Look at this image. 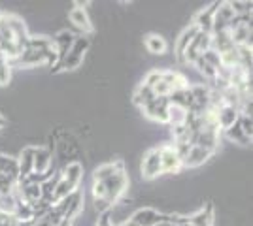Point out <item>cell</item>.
I'll return each instance as SVG.
<instances>
[{
	"mask_svg": "<svg viewBox=\"0 0 253 226\" xmlns=\"http://www.w3.org/2000/svg\"><path fill=\"white\" fill-rule=\"evenodd\" d=\"M89 45H91V40H89L87 36H76L74 43H72L70 51L66 55V59H64L63 63H61V66H59V72H61V70L70 72V70L80 68L82 63H84L85 53L89 51Z\"/></svg>",
	"mask_w": 253,
	"mask_h": 226,
	"instance_id": "obj_1",
	"label": "cell"
},
{
	"mask_svg": "<svg viewBox=\"0 0 253 226\" xmlns=\"http://www.w3.org/2000/svg\"><path fill=\"white\" fill-rule=\"evenodd\" d=\"M128 175H126L125 170H121V172H116L110 179H106L104 181V187H106V202L110 205H116L121 198H123V194L126 193V189H128Z\"/></svg>",
	"mask_w": 253,
	"mask_h": 226,
	"instance_id": "obj_2",
	"label": "cell"
},
{
	"mask_svg": "<svg viewBox=\"0 0 253 226\" xmlns=\"http://www.w3.org/2000/svg\"><path fill=\"white\" fill-rule=\"evenodd\" d=\"M159 155H161V168L163 173H169V175H176L181 172L183 168V161L179 159V155L176 153V149L172 147V143H163L159 145Z\"/></svg>",
	"mask_w": 253,
	"mask_h": 226,
	"instance_id": "obj_3",
	"label": "cell"
},
{
	"mask_svg": "<svg viewBox=\"0 0 253 226\" xmlns=\"http://www.w3.org/2000/svg\"><path fill=\"white\" fill-rule=\"evenodd\" d=\"M140 172H142V177L144 179H155L159 175H163V168H161V155H159L157 147H151L144 153V159H142V164H140Z\"/></svg>",
	"mask_w": 253,
	"mask_h": 226,
	"instance_id": "obj_4",
	"label": "cell"
},
{
	"mask_svg": "<svg viewBox=\"0 0 253 226\" xmlns=\"http://www.w3.org/2000/svg\"><path fill=\"white\" fill-rule=\"evenodd\" d=\"M128 221H132L136 226H157V225H167V213H161L153 207H142L134 211L128 217Z\"/></svg>",
	"mask_w": 253,
	"mask_h": 226,
	"instance_id": "obj_5",
	"label": "cell"
},
{
	"mask_svg": "<svg viewBox=\"0 0 253 226\" xmlns=\"http://www.w3.org/2000/svg\"><path fill=\"white\" fill-rule=\"evenodd\" d=\"M167 109H169V98L163 97H155L148 106H144L142 111L144 115L155 123H161V125H167L169 123V117H167Z\"/></svg>",
	"mask_w": 253,
	"mask_h": 226,
	"instance_id": "obj_6",
	"label": "cell"
},
{
	"mask_svg": "<svg viewBox=\"0 0 253 226\" xmlns=\"http://www.w3.org/2000/svg\"><path fill=\"white\" fill-rule=\"evenodd\" d=\"M68 19L72 23V27L80 32V36H89L93 32V25L89 21V15H87L85 8H82V6L76 4V8L68 11Z\"/></svg>",
	"mask_w": 253,
	"mask_h": 226,
	"instance_id": "obj_7",
	"label": "cell"
},
{
	"mask_svg": "<svg viewBox=\"0 0 253 226\" xmlns=\"http://www.w3.org/2000/svg\"><path fill=\"white\" fill-rule=\"evenodd\" d=\"M74 38L76 36L70 32V31H61L55 38H51L53 45H55V49H57V57H59V63H57V66L53 68L51 72H59V66H61V63L66 59V55H68L72 43H74Z\"/></svg>",
	"mask_w": 253,
	"mask_h": 226,
	"instance_id": "obj_8",
	"label": "cell"
},
{
	"mask_svg": "<svg viewBox=\"0 0 253 226\" xmlns=\"http://www.w3.org/2000/svg\"><path fill=\"white\" fill-rule=\"evenodd\" d=\"M217 8H219V2L215 0V2H211L208 8H204V10L197 11V15L193 17V25L197 27V31H199V32L211 34V25H213V13L217 11Z\"/></svg>",
	"mask_w": 253,
	"mask_h": 226,
	"instance_id": "obj_9",
	"label": "cell"
},
{
	"mask_svg": "<svg viewBox=\"0 0 253 226\" xmlns=\"http://www.w3.org/2000/svg\"><path fill=\"white\" fill-rule=\"evenodd\" d=\"M234 17V11H232L231 4L229 2H219V8L213 13V25H211V34L225 32L231 19Z\"/></svg>",
	"mask_w": 253,
	"mask_h": 226,
	"instance_id": "obj_10",
	"label": "cell"
},
{
	"mask_svg": "<svg viewBox=\"0 0 253 226\" xmlns=\"http://www.w3.org/2000/svg\"><path fill=\"white\" fill-rule=\"evenodd\" d=\"M34 145H27L19 151V159H17V166H19V181L27 179L32 173V166H34Z\"/></svg>",
	"mask_w": 253,
	"mask_h": 226,
	"instance_id": "obj_11",
	"label": "cell"
},
{
	"mask_svg": "<svg viewBox=\"0 0 253 226\" xmlns=\"http://www.w3.org/2000/svg\"><path fill=\"white\" fill-rule=\"evenodd\" d=\"M211 157H213L211 151L193 145L191 151L187 153V157L183 159V168H199V166H202V164H206V162L210 161Z\"/></svg>",
	"mask_w": 253,
	"mask_h": 226,
	"instance_id": "obj_12",
	"label": "cell"
},
{
	"mask_svg": "<svg viewBox=\"0 0 253 226\" xmlns=\"http://www.w3.org/2000/svg\"><path fill=\"white\" fill-rule=\"evenodd\" d=\"M125 170V162L123 161H114V162H106V164H100L98 168H95L93 172V181H100L104 183L106 179H110L116 172H121Z\"/></svg>",
	"mask_w": 253,
	"mask_h": 226,
	"instance_id": "obj_13",
	"label": "cell"
},
{
	"mask_svg": "<svg viewBox=\"0 0 253 226\" xmlns=\"http://www.w3.org/2000/svg\"><path fill=\"white\" fill-rule=\"evenodd\" d=\"M215 111V117H217V125H219V130H227L231 129L232 125L238 121V115L240 111L232 106H221L219 109H213Z\"/></svg>",
	"mask_w": 253,
	"mask_h": 226,
	"instance_id": "obj_14",
	"label": "cell"
},
{
	"mask_svg": "<svg viewBox=\"0 0 253 226\" xmlns=\"http://www.w3.org/2000/svg\"><path fill=\"white\" fill-rule=\"evenodd\" d=\"M163 81L169 83V87L172 89V93H178V91H185L189 89V79L185 75L178 72V70H165L163 72Z\"/></svg>",
	"mask_w": 253,
	"mask_h": 226,
	"instance_id": "obj_15",
	"label": "cell"
},
{
	"mask_svg": "<svg viewBox=\"0 0 253 226\" xmlns=\"http://www.w3.org/2000/svg\"><path fill=\"white\" fill-rule=\"evenodd\" d=\"M197 34H199V31H197L195 25H189L183 32L179 34L178 42H176V61H178L179 65H185V63H183V53H185L187 45L193 42V38H195Z\"/></svg>",
	"mask_w": 253,
	"mask_h": 226,
	"instance_id": "obj_16",
	"label": "cell"
},
{
	"mask_svg": "<svg viewBox=\"0 0 253 226\" xmlns=\"http://www.w3.org/2000/svg\"><path fill=\"white\" fill-rule=\"evenodd\" d=\"M49 170H51V151L45 149V147H36L32 173H45Z\"/></svg>",
	"mask_w": 253,
	"mask_h": 226,
	"instance_id": "obj_17",
	"label": "cell"
},
{
	"mask_svg": "<svg viewBox=\"0 0 253 226\" xmlns=\"http://www.w3.org/2000/svg\"><path fill=\"white\" fill-rule=\"evenodd\" d=\"M213 204H206L197 213L189 215V226H213Z\"/></svg>",
	"mask_w": 253,
	"mask_h": 226,
	"instance_id": "obj_18",
	"label": "cell"
},
{
	"mask_svg": "<svg viewBox=\"0 0 253 226\" xmlns=\"http://www.w3.org/2000/svg\"><path fill=\"white\" fill-rule=\"evenodd\" d=\"M61 177H63L64 181H68L70 185L80 187V181L84 177V166L80 162H68L61 170Z\"/></svg>",
	"mask_w": 253,
	"mask_h": 226,
	"instance_id": "obj_19",
	"label": "cell"
},
{
	"mask_svg": "<svg viewBox=\"0 0 253 226\" xmlns=\"http://www.w3.org/2000/svg\"><path fill=\"white\" fill-rule=\"evenodd\" d=\"M144 43H146V49L151 55H159L161 57V55H167V51H169V42L161 34H148Z\"/></svg>",
	"mask_w": 253,
	"mask_h": 226,
	"instance_id": "obj_20",
	"label": "cell"
},
{
	"mask_svg": "<svg viewBox=\"0 0 253 226\" xmlns=\"http://www.w3.org/2000/svg\"><path fill=\"white\" fill-rule=\"evenodd\" d=\"M0 173L2 175H10L13 179L19 181V166H17V159H13L6 153H0Z\"/></svg>",
	"mask_w": 253,
	"mask_h": 226,
	"instance_id": "obj_21",
	"label": "cell"
},
{
	"mask_svg": "<svg viewBox=\"0 0 253 226\" xmlns=\"http://www.w3.org/2000/svg\"><path fill=\"white\" fill-rule=\"evenodd\" d=\"M153 98H155L153 91H151L149 87H146V85H142V83H140V87H138L136 91H134V95H132V102L136 104L138 108L142 109L144 106H148Z\"/></svg>",
	"mask_w": 253,
	"mask_h": 226,
	"instance_id": "obj_22",
	"label": "cell"
},
{
	"mask_svg": "<svg viewBox=\"0 0 253 226\" xmlns=\"http://www.w3.org/2000/svg\"><path fill=\"white\" fill-rule=\"evenodd\" d=\"M167 117H169L170 127H179V125H185V117H187V109L179 108V106H172L169 104V109H167Z\"/></svg>",
	"mask_w": 253,
	"mask_h": 226,
	"instance_id": "obj_23",
	"label": "cell"
},
{
	"mask_svg": "<svg viewBox=\"0 0 253 226\" xmlns=\"http://www.w3.org/2000/svg\"><path fill=\"white\" fill-rule=\"evenodd\" d=\"M59 181H61V172L53 173L47 181H43V183L40 185V191H42V200H45V202H49V204H51L53 193H55V187L59 185Z\"/></svg>",
	"mask_w": 253,
	"mask_h": 226,
	"instance_id": "obj_24",
	"label": "cell"
},
{
	"mask_svg": "<svg viewBox=\"0 0 253 226\" xmlns=\"http://www.w3.org/2000/svg\"><path fill=\"white\" fill-rule=\"evenodd\" d=\"M223 134L227 136V140L229 141H234V143H240V145H248L250 143V138H246V134L242 132V129L238 127V123H234L231 129L223 130Z\"/></svg>",
	"mask_w": 253,
	"mask_h": 226,
	"instance_id": "obj_25",
	"label": "cell"
},
{
	"mask_svg": "<svg viewBox=\"0 0 253 226\" xmlns=\"http://www.w3.org/2000/svg\"><path fill=\"white\" fill-rule=\"evenodd\" d=\"M15 205H17V200H15L13 194L0 196V213L2 215H13L15 213Z\"/></svg>",
	"mask_w": 253,
	"mask_h": 226,
	"instance_id": "obj_26",
	"label": "cell"
},
{
	"mask_svg": "<svg viewBox=\"0 0 253 226\" xmlns=\"http://www.w3.org/2000/svg\"><path fill=\"white\" fill-rule=\"evenodd\" d=\"M231 4L232 11H234V15H242V13H252V2H248V0H231L229 2Z\"/></svg>",
	"mask_w": 253,
	"mask_h": 226,
	"instance_id": "obj_27",
	"label": "cell"
},
{
	"mask_svg": "<svg viewBox=\"0 0 253 226\" xmlns=\"http://www.w3.org/2000/svg\"><path fill=\"white\" fill-rule=\"evenodd\" d=\"M202 59H204V63H208L211 68H215V70H221L223 65H221V59H219V55L215 53L213 49H208V51H204L201 55Z\"/></svg>",
	"mask_w": 253,
	"mask_h": 226,
	"instance_id": "obj_28",
	"label": "cell"
},
{
	"mask_svg": "<svg viewBox=\"0 0 253 226\" xmlns=\"http://www.w3.org/2000/svg\"><path fill=\"white\" fill-rule=\"evenodd\" d=\"M238 127L242 129V132L246 134V138H250L252 140V136H253V119L252 117H248V115H238Z\"/></svg>",
	"mask_w": 253,
	"mask_h": 226,
	"instance_id": "obj_29",
	"label": "cell"
},
{
	"mask_svg": "<svg viewBox=\"0 0 253 226\" xmlns=\"http://www.w3.org/2000/svg\"><path fill=\"white\" fill-rule=\"evenodd\" d=\"M11 79V66L8 61H0V85H8Z\"/></svg>",
	"mask_w": 253,
	"mask_h": 226,
	"instance_id": "obj_30",
	"label": "cell"
},
{
	"mask_svg": "<svg viewBox=\"0 0 253 226\" xmlns=\"http://www.w3.org/2000/svg\"><path fill=\"white\" fill-rule=\"evenodd\" d=\"M163 79V72L161 70H151L146 77H144V83L142 85H146V87H149V89H153V87L157 85L159 81Z\"/></svg>",
	"mask_w": 253,
	"mask_h": 226,
	"instance_id": "obj_31",
	"label": "cell"
},
{
	"mask_svg": "<svg viewBox=\"0 0 253 226\" xmlns=\"http://www.w3.org/2000/svg\"><path fill=\"white\" fill-rule=\"evenodd\" d=\"M91 193H93V200H106V187H104V183H100V181H93Z\"/></svg>",
	"mask_w": 253,
	"mask_h": 226,
	"instance_id": "obj_32",
	"label": "cell"
},
{
	"mask_svg": "<svg viewBox=\"0 0 253 226\" xmlns=\"http://www.w3.org/2000/svg\"><path fill=\"white\" fill-rule=\"evenodd\" d=\"M119 226H136V225H134L132 221H128V219H126V221H123V223H121Z\"/></svg>",
	"mask_w": 253,
	"mask_h": 226,
	"instance_id": "obj_33",
	"label": "cell"
},
{
	"mask_svg": "<svg viewBox=\"0 0 253 226\" xmlns=\"http://www.w3.org/2000/svg\"><path fill=\"white\" fill-rule=\"evenodd\" d=\"M4 125H6V119L0 115V129H4Z\"/></svg>",
	"mask_w": 253,
	"mask_h": 226,
	"instance_id": "obj_34",
	"label": "cell"
}]
</instances>
